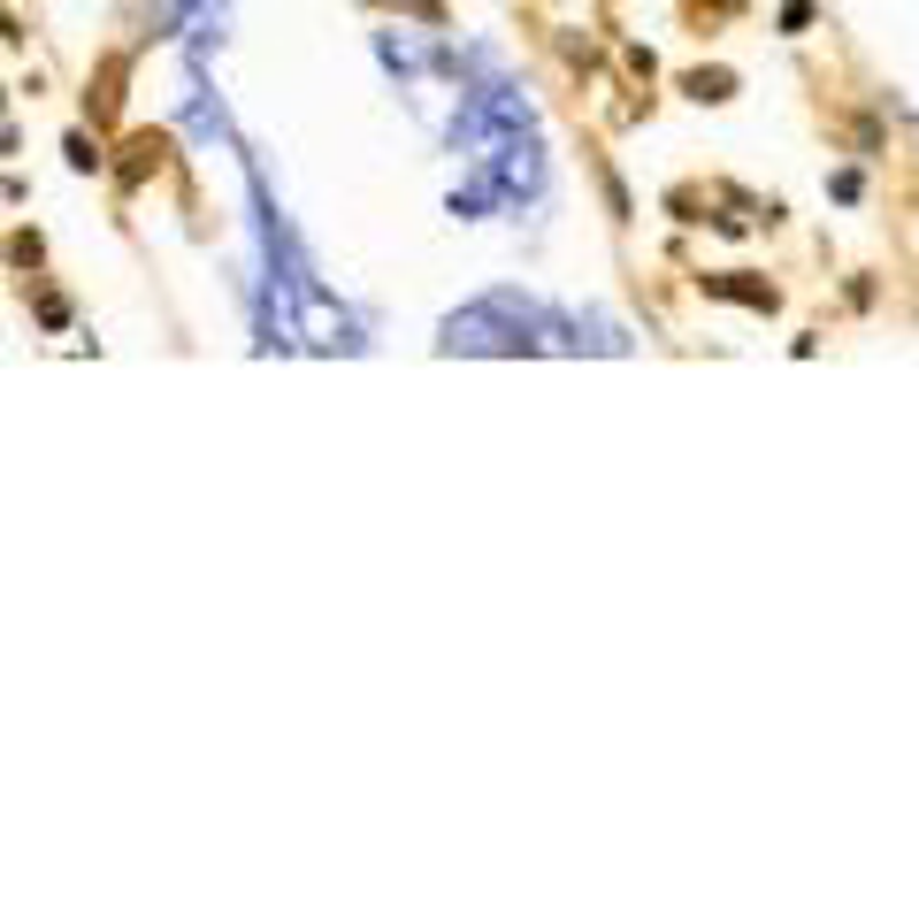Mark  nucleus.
<instances>
[{
	"instance_id": "obj_1",
	"label": "nucleus",
	"mask_w": 919,
	"mask_h": 919,
	"mask_svg": "<svg viewBox=\"0 0 919 919\" xmlns=\"http://www.w3.org/2000/svg\"><path fill=\"white\" fill-rule=\"evenodd\" d=\"M690 93H698V100H728V77H721V69H698Z\"/></svg>"
}]
</instances>
